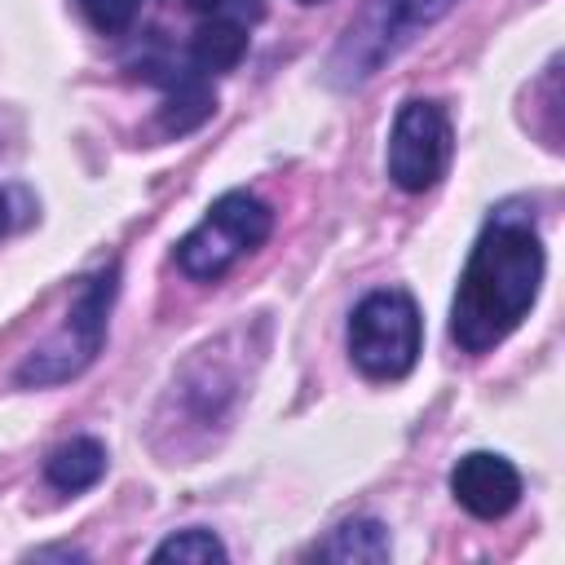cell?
I'll use <instances>...</instances> for the list:
<instances>
[{
  "mask_svg": "<svg viewBox=\"0 0 565 565\" xmlns=\"http://www.w3.org/2000/svg\"><path fill=\"white\" fill-rule=\"evenodd\" d=\"M543 282V238L530 203H499L459 274V291L450 305V340L463 353H486L508 340L521 318L534 309Z\"/></svg>",
  "mask_w": 565,
  "mask_h": 565,
  "instance_id": "6da1fadb",
  "label": "cell"
},
{
  "mask_svg": "<svg viewBox=\"0 0 565 565\" xmlns=\"http://www.w3.org/2000/svg\"><path fill=\"white\" fill-rule=\"evenodd\" d=\"M424 344L419 309L406 291L380 287L349 313V358L366 380H402L415 371Z\"/></svg>",
  "mask_w": 565,
  "mask_h": 565,
  "instance_id": "7a4b0ae2",
  "label": "cell"
},
{
  "mask_svg": "<svg viewBox=\"0 0 565 565\" xmlns=\"http://www.w3.org/2000/svg\"><path fill=\"white\" fill-rule=\"evenodd\" d=\"M459 0H371L358 22H349L335 57H331V79L340 88L371 79L388 57H397L419 31L441 22Z\"/></svg>",
  "mask_w": 565,
  "mask_h": 565,
  "instance_id": "3957f363",
  "label": "cell"
},
{
  "mask_svg": "<svg viewBox=\"0 0 565 565\" xmlns=\"http://www.w3.org/2000/svg\"><path fill=\"white\" fill-rule=\"evenodd\" d=\"M115 291H119V265L110 260L106 269H97L93 278H84L66 322L57 327V335H49L22 366H18V384L26 388H44V384H62L71 375H79L102 340H106V318H110V305H115Z\"/></svg>",
  "mask_w": 565,
  "mask_h": 565,
  "instance_id": "277c9868",
  "label": "cell"
},
{
  "mask_svg": "<svg viewBox=\"0 0 565 565\" xmlns=\"http://www.w3.org/2000/svg\"><path fill=\"white\" fill-rule=\"evenodd\" d=\"M269 230H274V212L256 194L230 190L177 243V265L194 282H216L234 260H243L247 252H256L269 238Z\"/></svg>",
  "mask_w": 565,
  "mask_h": 565,
  "instance_id": "5b68a950",
  "label": "cell"
},
{
  "mask_svg": "<svg viewBox=\"0 0 565 565\" xmlns=\"http://www.w3.org/2000/svg\"><path fill=\"white\" fill-rule=\"evenodd\" d=\"M450 150H455V132L446 110L428 97H411L397 106L388 128V154H384L388 181L406 194H424L446 177Z\"/></svg>",
  "mask_w": 565,
  "mask_h": 565,
  "instance_id": "8992f818",
  "label": "cell"
},
{
  "mask_svg": "<svg viewBox=\"0 0 565 565\" xmlns=\"http://www.w3.org/2000/svg\"><path fill=\"white\" fill-rule=\"evenodd\" d=\"M132 71H137L141 79L159 84V93H163V102H159V128H163L168 137L194 132L203 119H212V110H216L212 79L199 75L177 49H168V44L154 40V44L132 62Z\"/></svg>",
  "mask_w": 565,
  "mask_h": 565,
  "instance_id": "52a82bcc",
  "label": "cell"
},
{
  "mask_svg": "<svg viewBox=\"0 0 565 565\" xmlns=\"http://www.w3.org/2000/svg\"><path fill=\"white\" fill-rule=\"evenodd\" d=\"M256 18H260V0H221L212 13L194 18V31H190L181 57L207 79L221 71H234L247 53V35H252Z\"/></svg>",
  "mask_w": 565,
  "mask_h": 565,
  "instance_id": "ba28073f",
  "label": "cell"
},
{
  "mask_svg": "<svg viewBox=\"0 0 565 565\" xmlns=\"http://www.w3.org/2000/svg\"><path fill=\"white\" fill-rule=\"evenodd\" d=\"M450 494L468 516L499 521L521 499V472L494 450H472L450 468Z\"/></svg>",
  "mask_w": 565,
  "mask_h": 565,
  "instance_id": "9c48e42d",
  "label": "cell"
},
{
  "mask_svg": "<svg viewBox=\"0 0 565 565\" xmlns=\"http://www.w3.org/2000/svg\"><path fill=\"white\" fill-rule=\"evenodd\" d=\"M106 472V446L97 437H71L57 450H49L44 459V481L62 494H79L88 486H97Z\"/></svg>",
  "mask_w": 565,
  "mask_h": 565,
  "instance_id": "30bf717a",
  "label": "cell"
},
{
  "mask_svg": "<svg viewBox=\"0 0 565 565\" xmlns=\"http://www.w3.org/2000/svg\"><path fill=\"white\" fill-rule=\"evenodd\" d=\"M393 543H388V530L384 521L375 516H353V521H340L331 530V539L318 547L322 561H388Z\"/></svg>",
  "mask_w": 565,
  "mask_h": 565,
  "instance_id": "8fae6325",
  "label": "cell"
},
{
  "mask_svg": "<svg viewBox=\"0 0 565 565\" xmlns=\"http://www.w3.org/2000/svg\"><path fill=\"white\" fill-rule=\"evenodd\" d=\"M150 561H181V565H212V561H225V543L212 534V530H203V525H190V530H177V534H168L154 552H150Z\"/></svg>",
  "mask_w": 565,
  "mask_h": 565,
  "instance_id": "7c38bea8",
  "label": "cell"
},
{
  "mask_svg": "<svg viewBox=\"0 0 565 565\" xmlns=\"http://www.w3.org/2000/svg\"><path fill=\"white\" fill-rule=\"evenodd\" d=\"M75 4H79V13L88 18L93 31H102V35H124V31L137 22V13H141L146 0H75Z\"/></svg>",
  "mask_w": 565,
  "mask_h": 565,
  "instance_id": "4fadbf2b",
  "label": "cell"
},
{
  "mask_svg": "<svg viewBox=\"0 0 565 565\" xmlns=\"http://www.w3.org/2000/svg\"><path fill=\"white\" fill-rule=\"evenodd\" d=\"M31 556H35V561H49V556H62V561H84V552H75V547H35Z\"/></svg>",
  "mask_w": 565,
  "mask_h": 565,
  "instance_id": "5bb4252c",
  "label": "cell"
},
{
  "mask_svg": "<svg viewBox=\"0 0 565 565\" xmlns=\"http://www.w3.org/2000/svg\"><path fill=\"white\" fill-rule=\"evenodd\" d=\"M4 230H9V199L0 194V234H4Z\"/></svg>",
  "mask_w": 565,
  "mask_h": 565,
  "instance_id": "9a60e30c",
  "label": "cell"
},
{
  "mask_svg": "<svg viewBox=\"0 0 565 565\" xmlns=\"http://www.w3.org/2000/svg\"><path fill=\"white\" fill-rule=\"evenodd\" d=\"M300 4H318V0H300Z\"/></svg>",
  "mask_w": 565,
  "mask_h": 565,
  "instance_id": "2e32d148",
  "label": "cell"
}]
</instances>
